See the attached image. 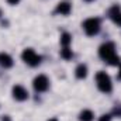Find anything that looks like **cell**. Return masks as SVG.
Returning <instances> with one entry per match:
<instances>
[{"mask_svg":"<svg viewBox=\"0 0 121 121\" xmlns=\"http://www.w3.org/2000/svg\"><path fill=\"white\" fill-rule=\"evenodd\" d=\"M99 56L104 62H107V63H110L113 66L120 65L121 59H120V56L117 55V52H116V47H114L113 42H106V44L100 45V48H99Z\"/></svg>","mask_w":121,"mask_h":121,"instance_id":"1","label":"cell"},{"mask_svg":"<svg viewBox=\"0 0 121 121\" xmlns=\"http://www.w3.org/2000/svg\"><path fill=\"white\" fill-rule=\"evenodd\" d=\"M96 83H97L99 90L103 91V93H110L111 89H113L110 76H108L106 72H103V70L97 72V75H96Z\"/></svg>","mask_w":121,"mask_h":121,"instance_id":"2","label":"cell"},{"mask_svg":"<svg viewBox=\"0 0 121 121\" xmlns=\"http://www.w3.org/2000/svg\"><path fill=\"white\" fill-rule=\"evenodd\" d=\"M82 27H83V30L86 32V35L93 37V35H96L100 31V20L99 18H94V17L93 18H87V20L83 21Z\"/></svg>","mask_w":121,"mask_h":121,"instance_id":"3","label":"cell"},{"mask_svg":"<svg viewBox=\"0 0 121 121\" xmlns=\"http://www.w3.org/2000/svg\"><path fill=\"white\" fill-rule=\"evenodd\" d=\"M21 58H23V60H24L27 65H30V66H37V65H39V62H41V56L37 55L35 51L31 49V48H27V49L23 51Z\"/></svg>","mask_w":121,"mask_h":121,"instance_id":"4","label":"cell"},{"mask_svg":"<svg viewBox=\"0 0 121 121\" xmlns=\"http://www.w3.org/2000/svg\"><path fill=\"white\" fill-rule=\"evenodd\" d=\"M32 86H34V89L37 91L42 93V91L48 90V87H49V80H48V78H47L45 75H38V76L34 79Z\"/></svg>","mask_w":121,"mask_h":121,"instance_id":"5","label":"cell"},{"mask_svg":"<svg viewBox=\"0 0 121 121\" xmlns=\"http://www.w3.org/2000/svg\"><path fill=\"white\" fill-rule=\"evenodd\" d=\"M13 97H14L16 100H18V101H24V100L28 99V91L26 90L23 86L16 85V86L13 87Z\"/></svg>","mask_w":121,"mask_h":121,"instance_id":"6","label":"cell"},{"mask_svg":"<svg viewBox=\"0 0 121 121\" xmlns=\"http://www.w3.org/2000/svg\"><path fill=\"white\" fill-rule=\"evenodd\" d=\"M70 11H72V6L69 1H60V3H58V6L55 9V13L60 14V16H68Z\"/></svg>","mask_w":121,"mask_h":121,"instance_id":"7","label":"cell"},{"mask_svg":"<svg viewBox=\"0 0 121 121\" xmlns=\"http://www.w3.org/2000/svg\"><path fill=\"white\" fill-rule=\"evenodd\" d=\"M110 18L114 21V24L121 26V9H120V6H113L110 9Z\"/></svg>","mask_w":121,"mask_h":121,"instance_id":"8","label":"cell"},{"mask_svg":"<svg viewBox=\"0 0 121 121\" xmlns=\"http://www.w3.org/2000/svg\"><path fill=\"white\" fill-rule=\"evenodd\" d=\"M0 65H1L4 69L11 68V66H13V58H11L9 54L1 52V54H0Z\"/></svg>","mask_w":121,"mask_h":121,"instance_id":"9","label":"cell"},{"mask_svg":"<svg viewBox=\"0 0 121 121\" xmlns=\"http://www.w3.org/2000/svg\"><path fill=\"white\" fill-rule=\"evenodd\" d=\"M75 75H76L78 79H85V78L87 76V66L83 65V63L78 65V68H76V70H75Z\"/></svg>","mask_w":121,"mask_h":121,"instance_id":"10","label":"cell"},{"mask_svg":"<svg viewBox=\"0 0 121 121\" xmlns=\"http://www.w3.org/2000/svg\"><path fill=\"white\" fill-rule=\"evenodd\" d=\"M93 117H94V114H93V111H90V110H83L79 114V120L80 121H91Z\"/></svg>","mask_w":121,"mask_h":121,"instance_id":"11","label":"cell"},{"mask_svg":"<svg viewBox=\"0 0 121 121\" xmlns=\"http://www.w3.org/2000/svg\"><path fill=\"white\" fill-rule=\"evenodd\" d=\"M60 56L63 58V59H72V56H73V52H72V49H69V47H63L62 49H60Z\"/></svg>","mask_w":121,"mask_h":121,"instance_id":"12","label":"cell"},{"mask_svg":"<svg viewBox=\"0 0 121 121\" xmlns=\"http://www.w3.org/2000/svg\"><path fill=\"white\" fill-rule=\"evenodd\" d=\"M70 42H72V37H70V34L63 32V34L60 35V44H62L63 47H69Z\"/></svg>","mask_w":121,"mask_h":121,"instance_id":"13","label":"cell"},{"mask_svg":"<svg viewBox=\"0 0 121 121\" xmlns=\"http://www.w3.org/2000/svg\"><path fill=\"white\" fill-rule=\"evenodd\" d=\"M99 121H111V116H110V114H103V116L99 118Z\"/></svg>","mask_w":121,"mask_h":121,"instance_id":"14","label":"cell"},{"mask_svg":"<svg viewBox=\"0 0 121 121\" xmlns=\"http://www.w3.org/2000/svg\"><path fill=\"white\" fill-rule=\"evenodd\" d=\"M113 113H114L116 116H118V117H121V106H118V107H116Z\"/></svg>","mask_w":121,"mask_h":121,"instance_id":"15","label":"cell"},{"mask_svg":"<svg viewBox=\"0 0 121 121\" xmlns=\"http://www.w3.org/2000/svg\"><path fill=\"white\" fill-rule=\"evenodd\" d=\"M20 0H7V3H10V4H17Z\"/></svg>","mask_w":121,"mask_h":121,"instance_id":"16","label":"cell"},{"mask_svg":"<svg viewBox=\"0 0 121 121\" xmlns=\"http://www.w3.org/2000/svg\"><path fill=\"white\" fill-rule=\"evenodd\" d=\"M3 121H10V118H9V116H4V117H3Z\"/></svg>","mask_w":121,"mask_h":121,"instance_id":"17","label":"cell"},{"mask_svg":"<svg viewBox=\"0 0 121 121\" xmlns=\"http://www.w3.org/2000/svg\"><path fill=\"white\" fill-rule=\"evenodd\" d=\"M118 79L121 80V63H120V72H118Z\"/></svg>","mask_w":121,"mask_h":121,"instance_id":"18","label":"cell"},{"mask_svg":"<svg viewBox=\"0 0 121 121\" xmlns=\"http://www.w3.org/2000/svg\"><path fill=\"white\" fill-rule=\"evenodd\" d=\"M48 121H58L56 118H51V120H48Z\"/></svg>","mask_w":121,"mask_h":121,"instance_id":"19","label":"cell"}]
</instances>
